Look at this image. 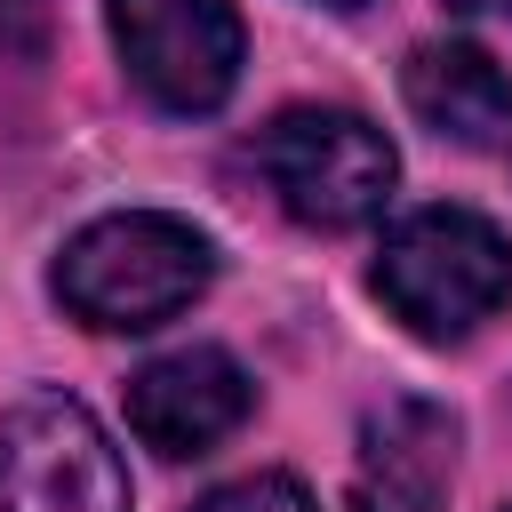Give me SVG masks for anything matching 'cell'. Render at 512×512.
Returning a JSON list of instances; mask_svg holds the SVG:
<instances>
[{
	"label": "cell",
	"mask_w": 512,
	"mask_h": 512,
	"mask_svg": "<svg viewBox=\"0 0 512 512\" xmlns=\"http://www.w3.org/2000/svg\"><path fill=\"white\" fill-rule=\"evenodd\" d=\"M256 176L272 184V200L296 224L352 232V224L384 216V200L400 184V152L376 120H360L344 104H288L256 128Z\"/></svg>",
	"instance_id": "3"
},
{
	"label": "cell",
	"mask_w": 512,
	"mask_h": 512,
	"mask_svg": "<svg viewBox=\"0 0 512 512\" xmlns=\"http://www.w3.org/2000/svg\"><path fill=\"white\" fill-rule=\"evenodd\" d=\"M0 512H136L112 432L72 392H24L0 416Z\"/></svg>",
	"instance_id": "4"
},
{
	"label": "cell",
	"mask_w": 512,
	"mask_h": 512,
	"mask_svg": "<svg viewBox=\"0 0 512 512\" xmlns=\"http://www.w3.org/2000/svg\"><path fill=\"white\" fill-rule=\"evenodd\" d=\"M208 280H216L208 232H192L168 208L96 216L56 256V304L72 320H88V328H112V336H136V328L176 320Z\"/></svg>",
	"instance_id": "1"
},
{
	"label": "cell",
	"mask_w": 512,
	"mask_h": 512,
	"mask_svg": "<svg viewBox=\"0 0 512 512\" xmlns=\"http://www.w3.org/2000/svg\"><path fill=\"white\" fill-rule=\"evenodd\" d=\"M376 296L384 312L424 344H464L480 320L512 296V240L480 208H416L376 248Z\"/></svg>",
	"instance_id": "2"
},
{
	"label": "cell",
	"mask_w": 512,
	"mask_h": 512,
	"mask_svg": "<svg viewBox=\"0 0 512 512\" xmlns=\"http://www.w3.org/2000/svg\"><path fill=\"white\" fill-rule=\"evenodd\" d=\"M112 16V48L128 64V80L160 104V112H216L240 88V8L232 0H104Z\"/></svg>",
	"instance_id": "5"
},
{
	"label": "cell",
	"mask_w": 512,
	"mask_h": 512,
	"mask_svg": "<svg viewBox=\"0 0 512 512\" xmlns=\"http://www.w3.org/2000/svg\"><path fill=\"white\" fill-rule=\"evenodd\" d=\"M448 8H456V16H504V24H512V0H448Z\"/></svg>",
	"instance_id": "11"
},
{
	"label": "cell",
	"mask_w": 512,
	"mask_h": 512,
	"mask_svg": "<svg viewBox=\"0 0 512 512\" xmlns=\"http://www.w3.org/2000/svg\"><path fill=\"white\" fill-rule=\"evenodd\" d=\"M400 96H408V112H416L432 136H448V144H464V152L512 144V80H504V64H496L488 48H472V40H424V48L408 56V72H400Z\"/></svg>",
	"instance_id": "8"
},
{
	"label": "cell",
	"mask_w": 512,
	"mask_h": 512,
	"mask_svg": "<svg viewBox=\"0 0 512 512\" xmlns=\"http://www.w3.org/2000/svg\"><path fill=\"white\" fill-rule=\"evenodd\" d=\"M248 408H256V384L224 344H184L128 376V432L160 456H208L248 424Z\"/></svg>",
	"instance_id": "6"
},
{
	"label": "cell",
	"mask_w": 512,
	"mask_h": 512,
	"mask_svg": "<svg viewBox=\"0 0 512 512\" xmlns=\"http://www.w3.org/2000/svg\"><path fill=\"white\" fill-rule=\"evenodd\" d=\"M456 480V416L432 400H384L360 416L352 512H448Z\"/></svg>",
	"instance_id": "7"
},
{
	"label": "cell",
	"mask_w": 512,
	"mask_h": 512,
	"mask_svg": "<svg viewBox=\"0 0 512 512\" xmlns=\"http://www.w3.org/2000/svg\"><path fill=\"white\" fill-rule=\"evenodd\" d=\"M48 8H56V0H0V40H8L16 56H40V48H48Z\"/></svg>",
	"instance_id": "10"
},
{
	"label": "cell",
	"mask_w": 512,
	"mask_h": 512,
	"mask_svg": "<svg viewBox=\"0 0 512 512\" xmlns=\"http://www.w3.org/2000/svg\"><path fill=\"white\" fill-rule=\"evenodd\" d=\"M320 8H368V0H320Z\"/></svg>",
	"instance_id": "12"
},
{
	"label": "cell",
	"mask_w": 512,
	"mask_h": 512,
	"mask_svg": "<svg viewBox=\"0 0 512 512\" xmlns=\"http://www.w3.org/2000/svg\"><path fill=\"white\" fill-rule=\"evenodd\" d=\"M200 512H320V504L304 496V480H288V472H256V480L216 488Z\"/></svg>",
	"instance_id": "9"
}]
</instances>
